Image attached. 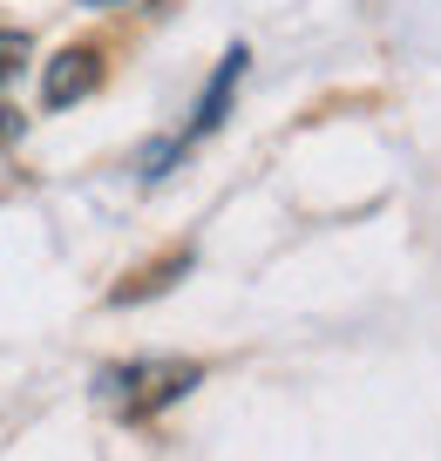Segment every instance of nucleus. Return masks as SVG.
Listing matches in <instances>:
<instances>
[{
  "label": "nucleus",
  "mask_w": 441,
  "mask_h": 461,
  "mask_svg": "<svg viewBox=\"0 0 441 461\" xmlns=\"http://www.w3.org/2000/svg\"><path fill=\"white\" fill-rule=\"evenodd\" d=\"M198 380H204L198 360H129V366H102L96 374V401L123 420H150L163 407H177Z\"/></svg>",
  "instance_id": "nucleus-1"
},
{
  "label": "nucleus",
  "mask_w": 441,
  "mask_h": 461,
  "mask_svg": "<svg viewBox=\"0 0 441 461\" xmlns=\"http://www.w3.org/2000/svg\"><path fill=\"white\" fill-rule=\"evenodd\" d=\"M96 82H102V55L96 48H61V55L48 61V75H41V102L48 109H69V102H82Z\"/></svg>",
  "instance_id": "nucleus-2"
},
{
  "label": "nucleus",
  "mask_w": 441,
  "mask_h": 461,
  "mask_svg": "<svg viewBox=\"0 0 441 461\" xmlns=\"http://www.w3.org/2000/svg\"><path fill=\"white\" fill-rule=\"evenodd\" d=\"M244 48H225V61H217V75H211V88H204V102H198V115H190V130L184 136H170L177 149H190L198 136H211L217 122H225V109H231V88H238V75H244Z\"/></svg>",
  "instance_id": "nucleus-3"
},
{
  "label": "nucleus",
  "mask_w": 441,
  "mask_h": 461,
  "mask_svg": "<svg viewBox=\"0 0 441 461\" xmlns=\"http://www.w3.org/2000/svg\"><path fill=\"white\" fill-rule=\"evenodd\" d=\"M21 61H28V34H21V28H0V82H7ZM0 130H14V122H7V109H0Z\"/></svg>",
  "instance_id": "nucleus-4"
},
{
  "label": "nucleus",
  "mask_w": 441,
  "mask_h": 461,
  "mask_svg": "<svg viewBox=\"0 0 441 461\" xmlns=\"http://www.w3.org/2000/svg\"><path fill=\"white\" fill-rule=\"evenodd\" d=\"M82 7H136V0H82Z\"/></svg>",
  "instance_id": "nucleus-5"
}]
</instances>
